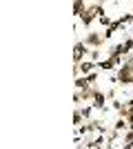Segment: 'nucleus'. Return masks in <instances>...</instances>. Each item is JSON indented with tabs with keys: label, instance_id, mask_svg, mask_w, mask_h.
I'll return each instance as SVG.
<instances>
[{
	"label": "nucleus",
	"instance_id": "obj_12",
	"mask_svg": "<svg viewBox=\"0 0 133 149\" xmlns=\"http://www.w3.org/2000/svg\"><path fill=\"white\" fill-rule=\"evenodd\" d=\"M84 0H73V13H76V16H80V13L84 11Z\"/></svg>",
	"mask_w": 133,
	"mask_h": 149
},
{
	"label": "nucleus",
	"instance_id": "obj_13",
	"mask_svg": "<svg viewBox=\"0 0 133 149\" xmlns=\"http://www.w3.org/2000/svg\"><path fill=\"white\" fill-rule=\"evenodd\" d=\"M80 109H82L84 120H91V116H93V111H95V107H93V105H87V107H80Z\"/></svg>",
	"mask_w": 133,
	"mask_h": 149
},
{
	"label": "nucleus",
	"instance_id": "obj_15",
	"mask_svg": "<svg viewBox=\"0 0 133 149\" xmlns=\"http://www.w3.org/2000/svg\"><path fill=\"white\" fill-rule=\"evenodd\" d=\"M113 36H115V29H113V27H107V29H104V38H107V40H111Z\"/></svg>",
	"mask_w": 133,
	"mask_h": 149
},
{
	"label": "nucleus",
	"instance_id": "obj_7",
	"mask_svg": "<svg viewBox=\"0 0 133 149\" xmlns=\"http://www.w3.org/2000/svg\"><path fill=\"white\" fill-rule=\"evenodd\" d=\"M84 147H89V149H95V147H107V138H104V134H98L93 140L84 143Z\"/></svg>",
	"mask_w": 133,
	"mask_h": 149
},
{
	"label": "nucleus",
	"instance_id": "obj_19",
	"mask_svg": "<svg viewBox=\"0 0 133 149\" xmlns=\"http://www.w3.org/2000/svg\"><path fill=\"white\" fill-rule=\"evenodd\" d=\"M124 105H127L129 109H133V98H131V100H127V102H124Z\"/></svg>",
	"mask_w": 133,
	"mask_h": 149
},
{
	"label": "nucleus",
	"instance_id": "obj_5",
	"mask_svg": "<svg viewBox=\"0 0 133 149\" xmlns=\"http://www.w3.org/2000/svg\"><path fill=\"white\" fill-rule=\"evenodd\" d=\"M84 42L89 45V47H100L107 42V38H104V33H100V31H89L87 36H84Z\"/></svg>",
	"mask_w": 133,
	"mask_h": 149
},
{
	"label": "nucleus",
	"instance_id": "obj_3",
	"mask_svg": "<svg viewBox=\"0 0 133 149\" xmlns=\"http://www.w3.org/2000/svg\"><path fill=\"white\" fill-rule=\"evenodd\" d=\"M89 49H91V47H89L84 40H78L76 47H73V65H80L82 60H87L89 58Z\"/></svg>",
	"mask_w": 133,
	"mask_h": 149
},
{
	"label": "nucleus",
	"instance_id": "obj_11",
	"mask_svg": "<svg viewBox=\"0 0 133 149\" xmlns=\"http://www.w3.org/2000/svg\"><path fill=\"white\" fill-rule=\"evenodd\" d=\"M73 85H76V89H84V87H89L91 82L87 80V76H78V78H76V82H73Z\"/></svg>",
	"mask_w": 133,
	"mask_h": 149
},
{
	"label": "nucleus",
	"instance_id": "obj_14",
	"mask_svg": "<svg viewBox=\"0 0 133 149\" xmlns=\"http://www.w3.org/2000/svg\"><path fill=\"white\" fill-rule=\"evenodd\" d=\"M98 22H100V25L104 27V29H107V27H111V22H113V18H109L107 13H104V16H100V18H98Z\"/></svg>",
	"mask_w": 133,
	"mask_h": 149
},
{
	"label": "nucleus",
	"instance_id": "obj_18",
	"mask_svg": "<svg viewBox=\"0 0 133 149\" xmlns=\"http://www.w3.org/2000/svg\"><path fill=\"white\" fill-rule=\"evenodd\" d=\"M107 98H115V87H111V89L107 91Z\"/></svg>",
	"mask_w": 133,
	"mask_h": 149
},
{
	"label": "nucleus",
	"instance_id": "obj_20",
	"mask_svg": "<svg viewBox=\"0 0 133 149\" xmlns=\"http://www.w3.org/2000/svg\"><path fill=\"white\" fill-rule=\"evenodd\" d=\"M98 2H100V5H102V2H104V0H98Z\"/></svg>",
	"mask_w": 133,
	"mask_h": 149
},
{
	"label": "nucleus",
	"instance_id": "obj_9",
	"mask_svg": "<svg viewBox=\"0 0 133 149\" xmlns=\"http://www.w3.org/2000/svg\"><path fill=\"white\" fill-rule=\"evenodd\" d=\"M124 149H131L133 147V129H127L124 131V143H122Z\"/></svg>",
	"mask_w": 133,
	"mask_h": 149
},
{
	"label": "nucleus",
	"instance_id": "obj_1",
	"mask_svg": "<svg viewBox=\"0 0 133 149\" xmlns=\"http://www.w3.org/2000/svg\"><path fill=\"white\" fill-rule=\"evenodd\" d=\"M104 7L100 5V2H95V5H89V7H84V11L78 16V20H80V25L87 29V27H91L95 22V20L100 18V16H104Z\"/></svg>",
	"mask_w": 133,
	"mask_h": 149
},
{
	"label": "nucleus",
	"instance_id": "obj_16",
	"mask_svg": "<svg viewBox=\"0 0 133 149\" xmlns=\"http://www.w3.org/2000/svg\"><path fill=\"white\" fill-rule=\"evenodd\" d=\"M87 80L91 82V85H95V82H98V71H91V74H87Z\"/></svg>",
	"mask_w": 133,
	"mask_h": 149
},
{
	"label": "nucleus",
	"instance_id": "obj_6",
	"mask_svg": "<svg viewBox=\"0 0 133 149\" xmlns=\"http://www.w3.org/2000/svg\"><path fill=\"white\" fill-rule=\"evenodd\" d=\"M118 67H120V65H118V62H115V60H113L111 56L102 58V60L98 62V69H100V71H107V74H109V71H115Z\"/></svg>",
	"mask_w": 133,
	"mask_h": 149
},
{
	"label": "nucleus",
	"instance_id": "obj_8",
	"mask_svg": "<svg viewBox=\"0 0 133 149\" xmlns=\"http://www.w3.org/2000/svg\"><path fill=\"white\" fill-rule=\"evenodd\" d=\"M89 60H93V62H100V60H102L100 47H91V49H89Z\"/></svg>",
	"mask_w": 133,
	"mask_h": 149
},
{
	"label": "nucleus",
	"instance_id": "obj_2",
	"mask_svg": "<svg viewBox=\"0 0 133 149\" xmlns=\"http://www.w3.org/2000/svg\"><path fill=\"white\" fill-rule=\"evenodd\" d=\"M115 78H118L120 85H133V67L129 65V62H122L120 67H118Z\"/></svg>",
	"mask_w": 133,
	"mask_h": 149
},
{
	"label": "nucleus",
	"instance_id": "obj_17",
	"mask_svg": "<svg viewBox=\"0 0 133 149\" xmlns=\"http://www.w3.org/2000/svg\"><path fill=\"white\" fill-rule=\"evenodd\" d=\"M124 45H127V49H129V51H133V38H131V36L124 38Z\"/></svg>",
	"mask_w": 133,
	"mask_h": 149
},
{
	"label": "nucleus",
	"instance_id": "obj_10",
	"mask_svg": "<svg viewBox=\"0 0 133 149\" xmlns=\"http://www.w3.org/2000/svg\"><path fill=\"white\" fill-rule=\"evenodd\" d=\"M84 123V116H82V109H80V107H76V109H73V125H76V127H80V125Z\"/></svg>",
	"mask_w": 133,
	"mask_h": 149
},
{
	"label": "nucleus",
	"instance_id": "obj_4",
	"mask_svg": "<svg viewBox=\"0 0 133 149\" xmlns=\"http://www.w3.org/2000/svg\"><path fill=\"white\" fill-rule=\"evenodd\" d=\"M91 105L98 111H107V93L102 91V89H98L95 85H93V100H91Z\"/></svg>",
	"mask_w": 133,
	"mask_h": 149
}]
</instances>
